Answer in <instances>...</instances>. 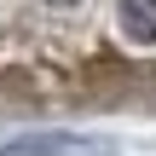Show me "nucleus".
Segmentation results:
<instances>
[{
	"mask_svg": "<svg viewBox=\"0 0 156 156\" xmlns=\"http://www.w3.org/2000/svg\"><path fill=\"white\" fill-rule=\"evenodd\" d=\"M0 156H110L104 139H81V133H29L17 145H6Z\"/></svg>",
	"mask_w": 156,
	"mask_h": 156,
	"instance_id": "f257e3e1",
	"label": "nucleus"
},
{
	"mask_svg": "<svg viewBox=\"0 0 156 156\" xmlns=\"http://www.w3.org/2000/svg\"><path fill=\"white\" fill-rule=\"evenodd\" d=\"M122 29H127V41H156V6L151 0L122 6Z\"/></svg>",
	"mask_w": 156,
	"mask_h": 156,
	"instance_id": "f03ea898",
	"label": "nucleus"
}]
</instances>
